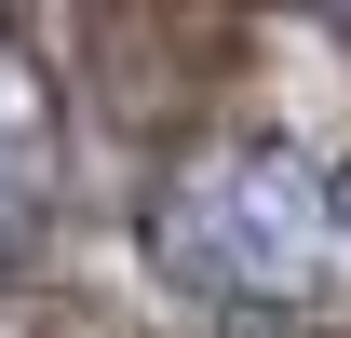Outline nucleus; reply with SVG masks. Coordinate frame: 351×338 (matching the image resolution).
<instances>
[{
	"mask_svg": "<svg viewBox=\"0 0 351 338\" xmlns=\"http://www.w3.org/2000/svg\"><path fill=\"white\" fill-rule=\"evenodd\" d=\"M338 244V176L298 149H189L149 190V271L203 311H298Z\"/></svg>",
	"mask_w": 351,
	"mask_h": 338,
	"instance_id": "nucleus-1",
	"label": "nucleus"
},
{
	"mask_svg": "<svg viewBox=\"0 0 351 338\" xmlns=\"http://www.w3.org/2000/svg\"><path fill=\"white\" fill-rule=\"evenodd\" d=\"M54 190H68V95L27 54V27H0V257L41 244Z\"/></svg>",
	"mask_w": 351,
	"mask_h": 338,
	"instance_id": "nucleus-2",
	"label": "nucleus"
},
{
	"mask_svg": "<svg viewBox=\"0 0 351 338\" xmlns=\"http://www.w3.org/2000/svg\"><path fill=\"white\" fill-rule=\"evenodd\" d=\"M298 14H351V0H298Z\"/></svg>",
	"mask_w": 351,
	"mask_h": 338,
	"instance_id": "nucleus-3",
	"label": "nucleus"
},
{
	"mask_svg": "<svg viewBox=\"0 0 351 338\" xmlns=\"http://www.w3.org/2000/svg\"><path fill=\"white\" fill-rule=\"evenodd\" d=\"M338 216H351V176H338Z\"/></svg>",
	"mask_w": 351,
	"mask_h": 338,
	"instance_id": "nucleus-4",
	"label": "nucleus"
},
{
	"mask_svg": "<svg viewBox=\"0 0 351 338\" xmlns=\"http://www.w3.org/2000/svg\"><path fill=\"white\" fill-rule=\"evenodd\" d=\"M243 338H284V325H243Z\"/></svg>",
	"mask_w": 351,
	"mask_h": 338,
	"instance_id": "nucleus-5",
	"label": "nucleus"
}]
</instances>
